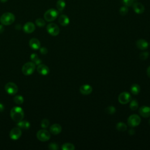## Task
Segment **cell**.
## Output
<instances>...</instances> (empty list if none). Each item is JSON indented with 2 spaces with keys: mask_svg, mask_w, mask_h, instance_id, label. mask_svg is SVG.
<instances>
[{
  "mask_svg": "<svg viewBox=\"0 0 150 150\" xmlns=\"http://www.w3.org/2000/svg\"><path fill=\"white\" fill-rule=\"evenodd\" d=\"M10 115L11 119L14 121L18 123L24 119V111L20 107H14L11 109Z\"/></svg>",
  "mask_w": 150,
  "mask_h": 150,
  "instance_id": "obj_1",
  "label": "cell"
},
{
  "mask_svg": "<svg viewBox=\"0 0 150 150\" xmlns=\"http://www.w3.org/2000/svg\"><path fill=\"white\" fill-rule=\"evenodd\" d=\"M15 20V17L13 14L11 12H5L1 15L0 18V22L3 25H10L14 23Z\"/></svg>",
  "mask_w": 150,
  "mask_h": 150,
  "instance_id": "obj_2",
  "label": "cell"
},
{
  "mask_svg": "<svg viewBox=\"0 0 150 150\" xmlns=\"http://www.w3.org/2000/svg\"><path fill=\"white\" fill-rule=\"evenodd\" d=\"M58 14L59 12L57 10L54 8L49 9L44 14V18L47 22H52L57 18Z\"/></svg>",
  "mask_w": 150,
  "mask_h": 150,
  "instance_id": "obj_3",
  "label": "cell"
},
{
  "mask_svg": "<svg viewBox=\"0 0 150 150\" xmlns=\"http://www.w3.org/2000/svg\"><path fill=\"white\" fill-rule=\"evenodd\" d=\"M36 68V65L33 62L26 63L22 68V73L25 76H29L34 72Z\"/></svg>",
  "mask_w": 150,
  "mask_h": 150,
  "instance_id": "obj_4",
  "label": "cell"
},
{
  "mask_svg": "<svg viewBox=\"0 0 150 150\" xmlns=\"http://www.w3.org/2000/svg\"><path fill=\"white\" fill-rule=\"evenodd\" d=\"M141 121V118L137 114L131 115L127 120L128 124L131 127H135L138 126L140 124Z\"/></svg>",
  "mask_w": 150,
  "mask_h": 150,
  "instance_id": "obj_5",
  "label": "cell"
},
{
  "mask_svg": "<svg viewBox=\"0 0 150 150\" xmlns=\"http://www.w3.org/2000/svg\"><path fill=\"white\" fill-rule=\"evenodd\" d=\"M46 30L49 34L52 36H57L59 35L60 32V29L59 26L54 23L48 24L46 27Z\"/></svg>",
  "mask_w": 150,
  "mask_h": 150,
  "instance_id": "obj_6",
  "label": "cell"
},
{
  "mask_svg": "<svg viewBox=\"0 0 150 150\" xmlns=\"http://www.w3.org/2000/svg\"><path fill=\"white\" fill-rule=\"evenodd\" d=\"M37 137L38 139L43 142H45L48 141L51 138V134L50 133L46 130H41L38 131L37 134Z\"/></svg>",
  "mask_w": 150,
  "mask_h": 150,
  "instance_id": "obj_7",
  "label": "cell"
},
{
  "mask_svg": "<svg viewBox=\"0 0 150 150\" xmlns=\"http://www.w3.org/2000/svg\"><path fill=\"white\" fill-rule=\"evenodd\" d=\"M5 90L7 93L11 95H14L17 93L18 91V86L14 83L9 82L7 83L5 86Z\"/></svg>",
  "mask_w": 150,
  "mask_h": 150,
  "instance_id": "obj_8",
  "label": "cell"
},
{
  "mask_svg": "<svg viewBox=\"0 0 150 150\" xmlns=\"http://www.w3.org/2000/svg\"><path fill=\"white\" fill-rule=\"evenodd\" d=\"M131 96L127 92L121 93L119 96V102L122 105H126L128 103L131 101Z\"/></svg>",
  "mask_w": 150,
  "mask_h": 150,
  "instance_id": "obj_9",
  "label": "cell"
},
{
  "mask_svg": "<svg viewBox=\"0 0 150 150\" xmlns=\"http://www.w3.org/2000/svg\"><path fill=\"white\" fill-rule=\"evenodd\" d=\"M22 135V131L19 127H15L11 130L10 133V138L13 140H18Z\"/></svg>",
  "mask_w": 150,
  "mask_h": 150,
  "instance_id": "obj_10",
  "label": "cell"
},
{
  "mask_svg": "<svg viewBox=\"0 0 150 150\" xmlns=\"http://www.w3.org/2000/svg\"><path fill=\"white\" fill-rule=\"evenodd\" d=\"M132 8L136 14H143L145 11L144 6L140 3L135 2L132 4Z\"/></svg>",
  "mask_w": 150,
  "mask_h": 150,
  "instance_id": "obj_11",
  "label": "cell"
},
{
  "mask_svg": "<svg viewBox=\"0 0 150 150\" xmlns=\"http://www.w3.org/2000/svg\"><path fill=\"white\" fill-rule=\"evenodd\" d=\"M23 29L26 34H31L35 30V26L32 22H28L24 25Z\"/></svg>",
  "mask_w": 150,
  "mask_h": 150,
  "instance_id": "obj_12",
  "label": "cell"
},
{
  "mask_svg": "<svg viewBox=\"0 0 150 150\" xmlns=\"http://www.w3.org/2000/svg\"><path fill=\"white\" fill-rule=\"evenodd\" d=\"M37 71L41 75L46 76L49 74V69L47 66L43 64H39L37 68Z\"/></svg>",
  "mask_w": 150,
  "mask_h": 150,
  "instance_id": "obj_13",
  "label": "cell"
},
{
  "mask_svg": "<svg viewBox=\"0 0 150 150\" xmlns=\"http://www.w3.org/2000/svg\"><path fill=\"white\" fill-rule=\"evenodd\" d=\"M140 114L144 118H148L150 116V107L148 106H142L139 109Z\"/></svg>",
  "mask_w": 150,
  "mask_h": 150,
  "instance_id": "obj_14",
  "label": "cell"
},
{
  "mask_svg": "<svg viewBox=\"0 0 150 150\" xmlns=\"http://www.w3.org/2000/svg\"><path fill=\"white\" fill-rule=\"evenodd\" d=\"M92 87L89 85H84L80 87V92L83 95H88L92 92Z\"/></svg>",
  "mask_w": 150,
  "mask_h": 150,
  "instance_id": "obj_15",
  "label": "cell"
},
{
  "mask_svg": "<svg viewBox=\"0 0 150 150\" xmlns=\"http://www.w3.org/2000/svg\"><path fill=\"white\" fill-rule=\"evenodd\" d=\"M29 46L32 49H39L41 48L40 41L37 38H32L29 41Z\"/></svg>",
  "mask_w": 150,
  "mask_h": 150,
  "instance_id": "obj_16",
  "label": "cell"
},
{
  "mask_svg": "<svg viewBox=\"0 0 150 150\" xmlns=\"http://www.w3.org/2000/svg\"><path fill=\"white\" fill-rule=\"evenodd\" d=\"M62 131V127L59 124H53L50 127V132H51L54 135L59 134Z\"/></svg>",
  "mask_w": 150,
  "mask_h": 150,
  "instance_id": "obj_17",
  "label": "cell"
},
{
  "mask_svg": "<svg viewBox=\"0 0 150 150\" xmlns=\"http://www.w3.org/2000/svg\"><path fill=\"white\" fill-rule=\"evenodd\" d=\"M59 24L63 26H66L69 24L70 20L68 16L66 15H61L59 18Z\"/></svg>",
  "mask_w": 150,
  "mask_h": 150,
  "instance_id": "obj_18",
  "label": "cell"
},
{
  "mask_svg": "<svg viewBox=\"0 0 150 150\" xmlns=\"http://www.w3.org/2000/svg\"><path fill=\"white\" fill-rule=\"evenodd\" d=\"M136 45L137 47L141 50L146 49L148 47V43L144 39H139L137 41Z\"/></svg>",
  "mask_w": 150,
  "mask_h": 150,
  "instance_id": "obj_19",
  "label": "cell"
},
{
  "mask_svg": "<svg viewBox=\"0 0 150 150\" xmlns=\"http://www.w3.org/2000/svg\"><path fill=\"white\" fill-rule=\"evenodd\" d=\"M131 92L134 95H137L140 92V86L138 84H133L131 87Z\"/></svg>",
  "mask_w": 150,
  "mask_h": 150,
  "instance_id": "obj_20",
  "label": "cell"
},
{
  "mask_svg": "<svg viewBox=\"0 0 150 150\" xmlns=\"http://www.w3.org/2000/svg\"><path fill=\"white\" fill-rule=\"evenodd\" d=\"M17 126L19 128L22 129H28L30 127V123L27 121H20L18 122Z\"/></svg>",
  "mask_w": 150,
  "mask_h": 150,
  "instance_id": "obj_21",
  "label": "cell"
},
{
  "mask_svg": "<svg viewBox=\"0 0 150 150\" xmlns=\"http://www.w3.org/2000/svg\"><path fill=\"white\" fill-rule=\"evenodd\" d=\"M116 128L119 131L124 132V131H126L127 130V126L125 123H124L123 122H119V123L117 124Z\"/></svg>",
  "mask_w": 150,
  "mask_h": 150,
  "instance_id": "obj_22",
  "label": "cell"
},
{
  "mask_svg": "<svg viewBox=\"0 0 150 150\" xmlns=\"http://www.w3.org/2000/svg\"><path fill=\"white\" fill-rule=\"evenodd\" d=\"M66 7V3L64 0H58L56 3V8L59 11H62Z\"/></svg>",
  "mask_w": 150,
  "mask_h": 150,
  "instance_id": "obj_23",
  "label": "cell"
},
{
  "mask_svg": "<svg viewBox=\"0 0 150 150\" xmlns=\"http://www.w3.org/2000/svg\"><path fill=\"white\" fill-rule=\"evenodd\" d=\"M31 59L33 63H34L35 64H39L42 62L41 60L39 58L38 56L36 54H33L31 55Z\"/></svg>",
  "mask_w": 150,
  "mask_h": 150,
  "instance_id": "obj_24",
  "label": "cell"
},
{
  "mask_svg": "<svg viewBox=\"0 0 150 150\" xmlns=\"http://www.w3.org/2000/svg\"><path fill=\"white\" fill-rule=\"evenodd\" d=\"M62 149L63 150H74L75 149V147L71 143H65L62 145Z\"/></svg>",
  "mask_w": 150,
  "mask_h": 150,
  "instance_id": "obj_25",
  "label": "cell"
},
{
  "mask_svg": "<svg viewBox=\"0 0 150 150\" xmlns=\"http://www.w3.org/2000/svg\"><path fill=\"white\" fill-rule=\"evenodd\" d=\"M14 101L16 104L22 105L24 102V97L21 96H16L14 98Z\"/></svg>",
  "mask_w": 150,
  "mask_h": 150,
  "instance_id": "obj_26",
  "label": "cell"
},
{
  "mask_svg": "<svg viewBox=\"0 0 150 150\" xmlns=\"http://www.w3.org/2000/svg\"><path fill=\"white\" fill-rule=\"evenodd\" d=\"M130 107L132 110H136L138 107V103L136 100H132L130 105Z\"/></svg>",
  "mask_w": 150,
  "mask_h": 150,
  "instance_id": "obj_27",
  "label": "cell"
},
{
  "mask_svg": "<svg viewBox=\"0 0 150 150\" xmlns=\"http://www.w3.org/2000/svg\"><path fill=\"white\" fill-rule=\"evenodd\" d=\"M105 111H106V113H107L109 114H114L115 113L116 109H115V107H114L113 106H111L107 107Z\"/></svg>",
  "mask_w": 150,
  "mask_h": 150,
  "instance_id": "obj_28",
  "label": "cell"
},
{
  "mask_svg": "<svg viewBox=\"0 0 150 150\" xmlns=\"http://www.w3.org/2000/svg\"><path fill=\"white\" fill-rule=\"evenodd\" d=\"M120 14L121 15V16H125L127 14L128 12V7L127 6H123L122 7L120 8Z\"/></svg>",
  "mask_w": 150,
  "mask_h": 150,
  "instance_id": "obj_29",
  "label": "cell"
},
{
  "mask_svg": "<svg viewBox=\"0 0 150 150\" xmlns=\"http://www.w3.org/2000/svg\"><path fill=\"white\" fill-rule=\"evenodd\" d=\"M36 24L37 26H38L39 27H43L46 23H45V21L42 19V18H38L36 20Z\"/></svg>",
  "mask_w": 150,
  "mask_h": 150,
  "instance_id": "obj_30",
  "label": "cell"
},
{
  "mask_svg": "<svg viewBox=\"0 0 150 150\" xmlns=\"http://www.w3.org/2000/svg\"><path fill=\"white\" fill-rule=\"evenodd\" d=\"M49 121L48 119H43L41 121V127L43 128H46L49 127Z\"/></svg>",
  "mask_w": 150,
  "mask_h": 150,
  "instance_id": "obj_31",
  "label": "cell"
},
{
  "mask_svg": "<svg viewBox=\"0 0 150 150\" xmlns=\"http://www.w3.org/2000/svg\"><path fill=\"white\" fill-rule=\"evenodd\" d=\"M49 149L51 150H57L59 149V147L56 143H52L49 145Z\"/></svg>",
  "mask_w": 150,
  "mask_h": 150,
  "instance_id": "obj_32",
  "label": "cell"
},
{
  "mask_svg": "<svg viewBox=\"0 0 150 150\" xmlns=\"http://www.w3.org/2000/svg\"><path fill=\"white\" fill-rule=\"evenodd\" d=\"M149 55L148 52H143L140 54V58L141 60H146L149 57Z\"/></svg>",
  "mask_w": 150,
  "mask_h": 150,
  "instance_id": "obj_33",
  "label": "cell"
},
{
  "mask_svg": "<svg viewBox=\"0 0 150 150\" xmlns=\"http://www.w3.org/2000/svg\"><path fill=\"white\" fill-rule=\"evenodd\" d=\"M123 3L125 6L131 7L134 3V1L133 0H123Z\"/></svg>",
  "mask_w": 150,
  "mask_h": 150,
  "instance_id": "obj_34",
  "label": "cell"
},
{
  "mask_svg": "<svg viewBox=\"0 0 150 150\" xmlns=\"http://www.w3.org/2000/svg\"><path fill=\"white\" fill-rule=\"evenodd\" d=\"M40 52L43 55H45L48 53V49L45 48V47H42V48H40Z\"/></svg>",
  "mask_w": 150,
  "mask_h": 150,
  "instance_id": "obj_35",
  "label": "cell"
},
{
  "mask_svg": "<svg viewBox=\"0 0 150 150\" xmlns=\"http://www.w3.org/2000/svg\"><path fill=\"white\" fill-rule=\"evenodd\" d=\"M128 134L131 136H132L134 135L135 134V131L133 130V129H130L129 131H128Z\"/></svg>",
  "mask_w": 150,
  "mask_h": 150,
  "instance_id": "obj_36",
  "label": "cell"
},
{
  "mask_svg": "<svg viewBox=\"0 0 150 150\" xmlns=\"http://www.w3.org/2000/svg\"><path fill=\"white\" fill-rule=\"evenodd\" d=\"M4 31V28L3 25H0V34H1Z\"/></svg>",
  "mask_w": 150,
  "mask_h": 150,
  "instance_id": "obj_37",
  "label": "cell"
},
{
  "mask_svg": "<svg viewBox=\"0 0 150 150\" xmlns=\"http://www.w3.org/2000/svg\"><path fill=\"white\" fill-rule=\"evenodd\" d=\"M147 75L149 77H150V66L147 68Z\"/></svg>",
  "mask_w": 150,
  "mask_h": 150,
  "instance_id": "obj_38",
  "label": "cell"
},
{
  "mask_svg": "<svg viewBox=\"0 0 150 150\" xmlns=\"http://www.w3.org/2000/svg\"><path fill=\"white\" fill-rule=\"evenodd\" d=\"M4 109V107L3 106V105H2L1 103H0V112H2Z\"/></svg>",
  "mask_w": 150,
  "mask_h": 150,
  "instance_id": "obj_39",
  "label": "cell"
},
{
  "mask_svg": "<svg viewBox=\"0 0 150 150\" xmlns=\"http://www.w3.org/2000/svg\"><path fill=\"white\" fill-rule=\"evenodd\" d=\"M0 1H1L3 3H5L8 1V0H0Z\"/></svg>",
  "mask_w": 150,
  "mask_h": 150,
  "instance_id": "obj_40",
  "label": "cell"
},
{
  "mask_svg": "<svg viewBox=\"0 0 150 150\" xmlns=\"http://www.w3.org/2000/svg\"><path fill=\"white\" fill-rule=\"evenodd\" d=\"M133 1H134H134H136L137 0H133Z\"/></svg>",
  "mask_w": 150,
  "mask_h": 150,
  "instance_id": "obj_41",
  "label": "cell"
},
{
  "mask_svg": "<svg viewBox=\"0 0 150 150\" xmlns=\"http://www.w3.org/2000/svg\"><path fill=\"white\" fill-rule=\"evenodd\" d=\"M149 125H150V120H149Z\"/></svg>",
  "mask_w": 150,
  "mask_h": 150,
  "instance_id": "obj_42",
  "label": "cell"
}]
</instances>
